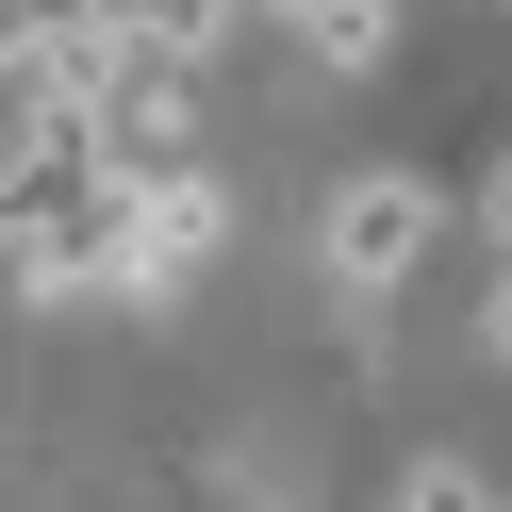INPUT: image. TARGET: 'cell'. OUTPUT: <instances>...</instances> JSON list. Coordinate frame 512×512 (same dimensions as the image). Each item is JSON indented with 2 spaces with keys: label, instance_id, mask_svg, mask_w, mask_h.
<instances>
[{
  "label": "cell",
  "instance_id": "obj_1",
  "mask_svg": "<svg viewBox=\"0 0 512 512\" xmlns=\"http://www.w3.org/2000/svg\"><path fill=\"white\" fill-rule=\"evenodd\" d=\"M232 232V199H215L199 166H149V182H100V265L133 281V298H166V281H199V248Z\"/></svg>",
  "mask_w": 512,
  "mask_h": 512
},
{
  "label": "cell",
  "instance_id": "obj_2",
  "mask_svg": "<svg viewBox=\"0 0 512 512\" xmlns=\"http://www.w3.org/2000/svg\"><path fill=\"white\" fill-rule=\"evenodd\" d=\"M430 232H446V182H430V166H347V199H331V281L380 298V281L430 265Z\"/></svg>",
  "mask_w": 512,
  "mask_h": 512
},
{
  "label": "cell",
  "instance_id": "obj_3",
  "mask_svg": "<svg viewBox=\"0 0 512 512\" xmlns=\"http://www.w3.org/2000/svg\"><path fill=\"white\" fill-rule=\"evenodd\" d=\"M100 149H116V182H149V166L199 149V67H182L166 34H133V67L100 83Z\"/></svg>",
  "mask_w": 512,
  "mask_h": 512
},
{
  "label": "cell",
  "instance_id": "obj_4",
  "mask_svg": "<svg viewBox=\"0 0 512 512\" xmlns=\"http://www.w3.org/2000/svg\"><path fill=\"white\" fill-rule=\"evenodd\" d=\"M116 67H133V0H50V17H17V100H100Z\"/></svg>",
  "mask_w": 512,
  "mask_h": 512
},
{
  "label": "cell",
  "instance_id": "obj_5",
  "mask_svg": "<svg viewBox=\"0 0 512 512\" xmlns=\"http://www.w3.org/2000/svg\"><path fill=\"white\" fill-rule=\"evenodd\" d=\"M265 17L314 50V67H380V50H397V0H265Z\"/></svg>",
  "mask_w": 512,
  "mask_h": 512
},
{
  "label": "cell",
  "instance_id": "obj_6",
  "mask_svg": "<svg viewBox=\"0 0 512 512\" xmlns=\"http://www.w3.org/2000/svg\"><path fill=\"white\" fill-rule=\"evenodd\" d=\"M133 34H166V50H215V34H232V0H133Z\"/></svg>",
  "mask_w": 512,
  "mask_h": 512
},
{
  "label": "cell",
  "instance_id": "obj_7",
  "mask_svg": "<svg viewBox=\"0 0 512 512\" xmlns=\"http://www.w3.org/2000/svg\"><path fill=\"white\" fill-rule=\"evenodd\" d=\"M397 512H512V496H496V479H463V463H430V479H413Z\"/></svg>",
  "mask_w": 512,
  "mask_h": 512
},
{
  "label": "cell",
  "instance_id": "obj_8",
  "mask_svg": "<svg viewBox=\"0 0 512 512\" xmlns=\"http://www.w3.org/2000/svg\"><path fill=\"white\" fill-rule=\"evenodd\" d=\"M479 232L512 248V149H496V166H479Z\"/></svg>",
  "mask_w": 512,
  "mask_h": 512
},
{
  "label": "cell",
  "instance_id": "obj_9",
  "mask_svg": "<svg viewBox=\"0 0 512 512\" xmlns=\"http://www.w3.org/2000/svg\"><path fill=\"white\" fill-rule=\"evenodd\" d=\"M479 347H496V364H512V265H496V298H479Z\"/></svg>",
  "mask_w": 512,
  "mask_h": 512
}]
</instances>
